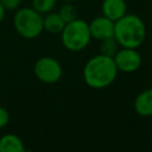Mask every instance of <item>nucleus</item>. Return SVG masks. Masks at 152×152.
<instances>
[{"label": "nucleus", "instance_id": "f257e3e1", "mask_svg": "<svg viewBox=\"0 0 152 152\" xmlns=\"http://www.w3.org/2000/svg\"><path fill=\"white\" fill-rule=\"evenodd\" d=\"M118 68L113 57L97 53L90 57L83 66L84 83L91 89H104L112 86L118 76Z\"/></svg>", "mask_w": 152, "mask_h": 152}, {"label": "nucleus", "instance_id": "f03ea898", "mask_svg": "<svg viewBox=\"0 0 152 152\" xmlns=\"http://www.w3.org/2000/svg\"><path fill=\"white\" fill-rule=\"evenodd\" d=\"M114 38L120 48L138 49L146 38L145 23L139 15L126 13L114 23Z\"/></svg>", "mask_w": 152, "mask_h": 152}, {"label": "nucleus", "instance_id": "7ed1b4c3", "mask_svg": "<svg viewBox=\"0 0 152 152\" xmlns=\"http://www.w3.org/2000/svg\"><path fill=\"white\" fill-rule=\"evenodd\" d=\"M13 26L23 38L34 39L44 31L43 14L32 7H19L14 13Z\"/></svg>", "mask_w": 152, "mask_h": 152}, {"label": "nucleus", "instance_id": "20e7f679", "mask_svg": "<svg viewBox=\"0 0 152 152\" xmlns=\"http://www.w3.org/2000/svg\"><path fill=\"white\" fill-rule=\"evenodd\" d=\"M61 37L64 48L71 52L84 50L91 39L88 23L80 18L66 23L61 32Z\"/></svg>", "mask_w": 152, "mask_h": 152}, {"label": "nucleus", "instance_id": "39448f33", "mask_svg": "<svg viewBox=\"0 0 152 152\" xmlns=\"http://www.w3.org/2000/svg\"><path fill=\"white\" fill-rule=\"evenodd\" d=\"M33 72L37 80H39L42 83L53 84L62 78L63 69L56 58L51 56H43L36 61Z\"/></svg>", "mask_w": 152, "mask_h": 152}, {"label": "nucleus", "instance_id": "423d86ee", "mask_svg": "<svg viewBox=\"0 0 152 152\" xmlns=\"http://www.w3.org/2000/svg\"><path fill=\"white\" fill-rule=\"evenodd\" d=\"M113 59L118 70L125 74L135 72L142 63V58L139 51L132 48H120Z\"/></svg>", "mask_w": 152, "mask_h": 152}, {"label": "nucleus", "instance_id": "0eeeda50", "mask_svg": "<svg viewBox=\"0 0 152 152\" xmlns=\"http://www.w3.org/2000/svg\"><path fill=\"white\" fill-rule=\"evenodd\" d=\"M114 23L115 21L110 20L103 14L91 19V21L88 23L91 39H96L100 42L102 39L114 37Z\"/></svg>", "mask_w": 152, "mask_h": 152}, {"label": "nucleus", "instance_id": "6e6552de", "mask_svg": "<svg viewBox=\"0 0 152 152\" xmlns=\"http://www.w3.org/2000/svg\"><path fill=\"white\" fill-rule=\"evenodd\" d=\"M134 112L142 118L152 116V88L144 89L140 91L133 102Z\"/></svg>", "mask_w": 152, "mask_h": 152}, {"label": "nucleus", "instance_id": "1a4fd4ad", "mask_svg": "<svg viewBox=\"0 0 152 152\" xmlns=\"http://www.w3.org/2000/svg\"><path fill=\"white\" fill-rule=\"evenodd\" d=\"M101 10L104 17L116 21L127 13V4L126 0H103Z\"/></svg>", "mask_w": 152, "mask_h": 152}, {"label": "nucleus", "instance_id": "9d476101", "mask_svg": "<svg viewBox=\"0 0 152 152\" xmlns=\"http://www.w3.org/2000/svg\"><path fill=\"white\" fill-rule=\"evenodd\" d=\"M24 141L13 133H7L0 137V152H25Z\"/></svg>", "mask_w": 152, "mask_h": 152}, {"label": "nucleus", "instance_id": "9b49d317", "mask_svg": "<svg viewBox=\"0 0 152 152\" xmlns=\"http://www.w3.org/2000/svg\"><path fill=\"white\" fill-rule=\"evenodd\" d=\"M65 21L58 14V12H49L43 17V27L44 31L52 34H61L65 26Z\"/></svg>", "mask_w": 152, "mask_h": 152}, {"label": "nucleus", "instance_id": "f8f14e48", "mask_svg": "<svg viewBox=\"0 0 152 152\" xmlns=\"http://www.w3.org/2000/svg\"><path fill=\"white\" fill-rule=\"evenodd\" d=\"M119 49H120V45L114 37H109V38L100 40V48H99L100 52L99 53H101V55H104L108 57H114Z\"/></svg>", "mask_w": 152, "mask_h": 152}, {"label": "nucleus", "instance_id": "ddd939ff", "mask_svg": "<svg viewBox=\"0 0 152 152\" xmlns=\"http://www.w3.org/2000/svg\"><path fill=\"white\" fill-rule=\"evenodd\" d=\"M58 14L62 17V19L65 23H70L78 18L77 10L71 2H64L58 10Z\"/></svg>", "mask_w": 152, "mask_h": 152}, {"label": "nucleus", "instance_id": "4468645a", "mask_svg": "<svg viewBox=\"0 0 152 152\" xmlns=\"http://www.w3.org/2000/svg\"><path fill=\"white\" fill-rule=\"evenodd\" d=\"M57 4V0H32L31 5L32 8H34L40 14H46L51 12Z\"/></svg>", "mask_w": 152, "mask_h": 152}, {"label": "nucleus", "instance_id": "2eb2a0df", "mask_svg": "<svg viewBox=\"0 0 152 152\" xmlns=\"http://www.w3.org/2000/svg\"><path fill=\"white\" fill-rule=\"evenodd\" d=\"M23 0H0V4L6 11H17Z\"/></svg>", "mask_w": 152, "mask_h": 152}, {"label": "nucleus", "instance_id": "dca6fc26", "mask_svg": "<svg viewBox=\"0 0 152 152\" xmlns=\"http://www.w3.org/2000/svg\"><path fill=\"white\" fill-rule=\"evenodd\" d=\"M8 122H10V113L5 107L0 106V129L5 128L8 125Z\"/></svg>", "mask_w": 152, "mask_h": 152}, {"label": "nucleus", "instance_id": "f3484780", "mask_svg": "<svg viewBox=\"0 0 152 152\" xmlns=\"http://www.w3.org/2000/svg\"><path fill=\"white\" fill-rule=\"evenodd\" d=\"M5 13H6V10L2 7V5L0 4V24H1V21L4 20V18H5Z\"/></svg>", "mask_w": 152, "mask_h": 152}, {"label": "nucleus", "instance_id": "a211bd4d", "mask_svg": "<svg viewBox=\"0 0 152 152\" xmlns=\"http://www.w3.org/2000/svg\"><path fill=\"white\" fill-rule=\"evenodd\" d=\"M62 1H64V2H71V1H74V0H62Z\"/></svg>", "mask_w": 152, "mask_h": 152}]
</instances>
